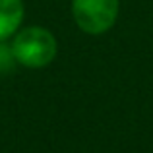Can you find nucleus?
<instances>
[{
	"mask_svg": "<svg viewBox=\"0 0 153 153\" xmlns=\"http://www.w3.org/2000/svg\"><path fill=\"white\" fill-rule=\"evenodd\" d=\"M16 64H18V60H16V56H14L12 45L6 43V41H0V76L12 74Z\"/></svg>",
	"mask_w": 153,
	"mask_h": 153,
	"instance_id": "nucleus-4",
	"label": "nucleus"
},
{
	"mask_svg": "<svg viewBox=\"0 0 153 153\" xmlns=\"http://www.w3.org/2000/svg\"><path fill=\"white\" fill-rule=\"evenodd\" d=\"M12 51L18 64L25 68H45L54 60L58 45L54 35L41 25L23 27L12 39Z\"/></svg>",
	"mask_w": 153,
	"mask_h": 153,
	"instance_id": "nucleus-1",
	"label": "nucleus"
},
{
	"mask_svg": "<svg viewBox=\"0 0 153 153\" xmlns=\"http://www.w3.org/2000/svg\"><path fill=\"white\" fill-rule=\"evenodd\" d=\"M120 0H72L74 22L83 33L101 35L114 25Z\"/></svg>",
	"mask_w": 153,
	"mask_h": 153,
	"instance_id": "nucleus-2",
	"label": "nucleus"
},
{
	"mask_svg": "<svg viewBox=\"0 0 153 153\" xmlns=\"http://www.w3.org/2000/svg\"><path fill=\"white\" fill-rule=\"evenodd\" d=\"M23 14V0H0V41H8L18 33Z\"/></svg>",
	"mask_w": 153,
	"mask_h": 153,
	"instance_id": "nucleus-3",
	"label": "nucleus"
}]
</instances>
